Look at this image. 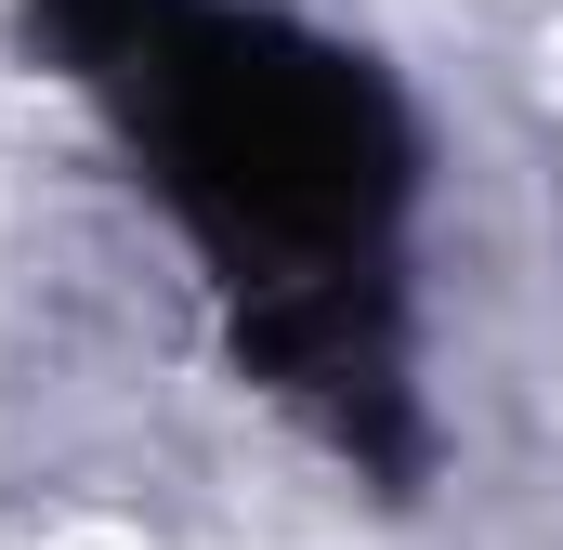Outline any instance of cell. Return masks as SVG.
<instances>
[{
  "instance_id": "cell-1",
  "label": "cell",
  "mask_w": 563,
  "mask_h": 550,
  "mask_svg": "<svg viewBox=\"0 0 563 550\" xmlns=\"http://www.w3.org/2000/svg\"><path fill=\"white\" fill-rule=\"evenodd\" d=\"M26 550H144V538H132V525H106V512H79V525H40Z\"/></svg>"
}]
</instances>
